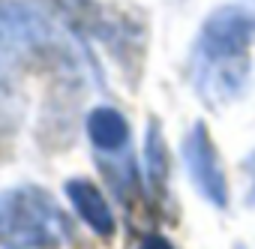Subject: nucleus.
I'll return each instance as SVG.
<instances>
[{"mask_svg": "<svg viewBox=\"0 0 255 249\" xmlns=\"http://www.w3.org/2000/svg\"><path fill=\"white\" fill-rule=\"evenodd\" d=\"M255 39V12L219 6L207 15L192 48V84L198 96L219 108L234 102L249 81V45Z\"/></svg>", "mask_w": 255, "mask_h": 249, "instance_id": "obj_1", "label": "nucleus"}, {"mask_svg": "<svg viewBox=\"0 0 255 249\" xmlns=\"http://www.w3.org/2000/svg\"><path fill=\"white\" fill-rule=\"evenodd\" d=\"M69 222L39 186L0 192V249H63Z\"/></svg>", "mask_w": 255, "mask_h": 249, "instance_id": "obj_2", "label": "nucleus"}, {"mask_svg": "<svg viewBox=\"0 0 255 249\" xmlns=\"http://www.w3.org/2000/svg\"><path fill=\"white\" fill-rule=\"evenodd\" d=\"M183 162H186L192 186L213 207L225 210L228 207V183H225V174H222V165H219L216 144H213V138H210V132H207V126L201 120L183 138Z\"/></svg>", "mask_w": 255, "mask_h": 249, "instance_id": "obj_3", "label": "nucleus"}, {"mask_svg": "<svg viewBox=\"0 0 255 249\" xmlns=\"http://www.w3.org/2000/svg\"><path fill=\"white\" fill-rule=\"evenodd\" d=\"M45 21L18 0H0V69L45 39Z\"/></svg>", "mask_w": 255, "mask_h": 249, "instance_id": "obj_4", "label": "nucleus"}, {"mask_svg": "<svg viewBox=\"0 0 255 249\" xmlns=\"http://www.w3.org/2000/svg\"><path fill=\"white\" fill-rule=\"evenodd\" d=\"M66 195H69V201L75 204V210L81 213V219H84L99 237H111V234H114V213H111L105 195H102L93 183H87V180H69V183H66Z\"/></svg>", "mask_w": 255, "mask_h": 249, "instance_id": "obj_5", "label": "nucleus"}, {"mask_svg": "<svg viewBox=\"0 0 255 249\" xmlns=\"http://www.w3.org/2000/svg\"><path fill=\"white\" fill-rule=\"evenodd\" d=\"M87 132L99 150H120L129 138V126H126L123 114L114 108H93L87 117Z\"/></svg>", "mask_w": 255, "mask_h": 249, "instance_id": "obj_6", "label": "nucleus"}, {"mask_svg": "<svg viewBox=\"0 0 255 249\" xmlns=\"http://www.w3.org/2000/svg\"><path fill=\"white\" fill-rule=\"evenodd\" d=\"M144 162H147V180L156 192L165 189L168 180V153H165V141H162V129L159 123L150 120L147 126V138H144Z\"/></svg>", "mask_w": 255, "mask_h": 249, "instance_id": "obj_7", "label": "nucleus"}, {"mask_svg": "<svg viewBox=\"0 0 255 249\" xmlns=\"http://www.w3.org/2000/svg\"><path fill=\"white\" fill-rule=\"evenodd\" d=\"M138 249H174L165 237H159V234H147L144 240H141V246Z\"/></svg>", "mask_w": 255, "mask_h": 249, "instance_id": "obj_8", "label": "nucleus"}, {"mask_svg": "<svg viewBox=\"0 0 255 249\" xmlns=\"http://www.w3.org/2000/svg\"><path fill=\"white\" fill-rule=\"evenodd\" d=\"M246 171H249V177H252V189H249V204L255 207V153L246 159Z\"/></svg>", "mask_w": 255, "mask_h": 249, "instance_id": "obj_9", "label": "nucleus"}, {"mask_svg": "<svg viewBox=\"0 0 255 249\" xmlns=\"http://www.w3.org/2000/svg\"><path fill=\"white\" fill-rule=\"evenodd\" d=\"M237 249H240V246H237Z\"/></svg>", "mask_w": 255, "mask_h": 249, "instance_id": "obj_10", "label": "nucleus"}]
</instances>
